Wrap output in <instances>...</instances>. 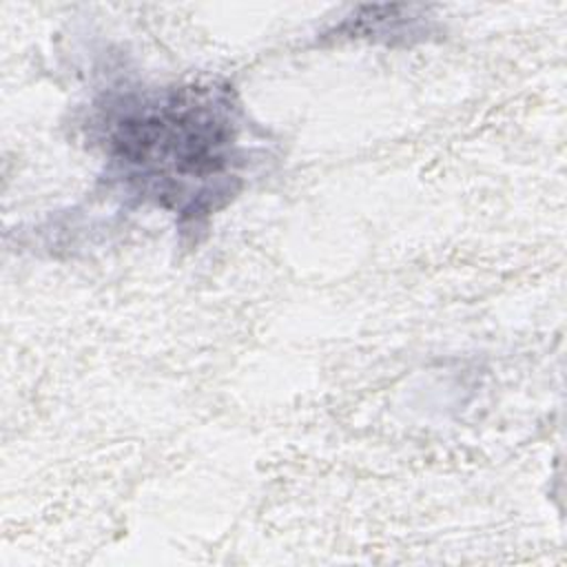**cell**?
I'll return each mask as SVG.
<instances>
[{"label": "cell", "instance_id": "6da1fadb", "mask_svg": "<svg viewBox=\"0 0 567 567\" xmlns=\"http://www.w3.org/2000/svg\"><path fill=\"white\" fill-rule=\"evenodd\" d=\"M91 131L106 177L179 224L197 226L224 208L250 159L241 106L217 84L111 91L95 102Z\"/></svg>", "mask_w": 567, "mask_h": 567}]
</instances>
